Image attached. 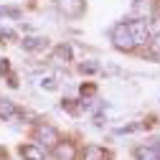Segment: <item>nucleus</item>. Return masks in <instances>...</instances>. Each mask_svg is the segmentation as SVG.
I'll use <instances>...</instances> for the list:
<instances>
[{
	"label": "nucleus",
	"mask_w": 160,
	"mask_h": 160,
	"mask_svg": "<svg viewBox=\"0 0 160 160\" xmlns=\"http://www.w3.org/2000/svg\"><path fill=\"white\" fill-rule=\"evenodd\" d=\"M0 74H10V64L5 61V58H3V61H0Z\"/></svg>",
	"instance_id": "17"
},
{
	"label": "nucleus",
	"mask_w": 160,
	"mask_h": 160,
	"mask_svg": "<svg viewBox=\"0 0 160 160\" xmlns=\"http://www.w3.org/2000/svg\"><path fill=\"white\" fill-rule=\"evenodd\" d=\"M142 130V125H125V127H117V135H125V132H137Z\"/></svg>",
	"instance_id": "13"
},
{
	"label": "nucleus",
	"mask_w": 160,
	"mask_h": 160,
	"mask_svg": "<svg viewBox=\"0 0 160 160\" xmlns=\"http://www.w3.org/2000/svg\"><path fill=\"white\" fill-rule=\"evenodd\" d=\"M36 137H38V142H43V145H48V148H56L58 142H61L56 127H51V125H46V122L36 127Z\"/></svg>",
	"instance_id": "3"
},
{
	"label": "nucleus",
	"mask_w": 160,
	"mask_h": 160,
	"mask_svg": "<svg viewBox=\"0 0 160 160\" xmlns=\"http://www.w3.org/2000/svg\"><path fill=\"white\" fill-rule=\"evenodd\" d=\"M58 5H61L64 15L69 18H79L84 13V0H58Z\"/></svg>",
	"instance_id": "5"
},
{
	"label": "nucleus",
	"mask_w": 160,
	"mask_h": 160,
	"mask_svg": "<svg viewBox=\"0 0 160 160\" xmlns=\"http://www.w3.org/2000/svg\"><path fill=\"white\" fill-rule=\"evenodd\" d=\"M152 51L160 56V33H158V38H155V41H152Z\"/></svg>",
	"instance_id": "19"
},
{
	"label": "nucleus",
	"mask_w": 160,
	"mask_h": 160,
	"mask_svg": "<svg viewBox=\"0 0 160 160\" xmlns=\"http://www.w3.org/2000/svg\"><path fill=\"white\" fill-rule=\"evenodd\" d=\"M0 117L3 119H23V112L18 109L10 99H0Z\"/></svg>",
	"instance_id": "6"
},
{
	"label": "nucleus",
	"mask_w": 160,
	"mask_h": 160,
	"mask_svg": "<svg viewBox=\"0 0 160 160\" xmlns=\"http://www.w3.org/2000/svg\"><path fill=\"white\" fill-rule=\"evenodd\" d=\"M79 71H82V74H94V71H99V64L87 61V64H82V66H79Z\"/></svg>",
	"instance_id": "12"
},
{
	"label": "nucleus",
	"mask_w": 160,
	"mask_h": 160,
	"mask_svg": "<svg viewBox=\"0 0 160 160\" xmlns=\"http://www.w3.org/2000/svg\"><path fill=\"white\" fill-rule=\"evenodd\" d=\"M84 160H107V152L99 145H87L84 148Z\"/></svg>",
	"instance_id": "9"
},
{
	"label": "nucleus",
	"mask_w": 160,
	"mask_h": 160,
	"mask_svg": "<svg viewBox=\"0 0 160 160\" xmlns=\"http://www.w3.org/2000/svg\"><path fill=\"white\" fill-rule=\"evenodd\" d=\"M41 87H46V89H56V84H53V79H43V82H41Z\"/></svg>",
	"instance_id": "18"
},
{
	"label": "nucleus",
	"mask_w": 160,
	"mask_h": 160,
	"mask_svg": "<svg viewBox=\"0 0 160 160\" xmlns=\"http://www.w3.org/2000/svg\"><path fill=\"white\" fill-rule=\"evenodd\" d=\"M94 92H97V87H94V84H87V87H82V97H84V94H87V97H92Z\"/></svg>",
	"instance_id": "16"
},
{
	"label": "nucleus",
	"mask_w": 160,
	"mask_h": 160,
	"mask_svg": "<svg viewBox=\"0 0 160 160\" xmlns=\"http://www.w3.org/2000/svg\"><path fill=\"white\" fill-rule=\"evenodd\" d=\"M0 15H13V18H18L21 10H18V8H0Z\"/></svg>",
	"instance_id": "15"
},
{
	"label": "nucleus",
	"mask_w": 160,
	"mask_h": 160,
	"mask_svg": "<svg viewBox=\"0 0 160 160\" xmlns=\"http://www.w3.org/2000/svg\"><path fill=\"white\" fill-rule=\"evenodd\" d=\"M127 28H130V36H132V41H135V48L137 46H145L148 41H150V23L145 21V18H140V21H130L127 23Z\"/></svg>",
	"instance_id": "1"
},
{
	"label": "nucleus",
	"mask_w": 160,
	"mask_h": 160,
	"mask_svg": "<svg viewBox=\"0 0 160 160\" xmlns=\"http://www.w3.org/2000/svg\"><path fill=\"white\" fill-rule=\"evenodd\" d=\"M135 158L137 160H160V152L155 148H137L135 150Z\"/></svg>",
	"instance_id": "11"
},
{
	"label": "nucleus",
	"mask_w": 160,
	"mask_h": 160,
	"mask_svg": "<svg viewBox=\"0 0 160 160\" xmlns=\"http://www.w3.org/2000/svg\"><path fill=\"white\" fill-rule=\"evenodd\" d=\"M61 107H64L66 112H71V114H76V112H79V107L74 104V99H64V102H61Z\"/></svg>",
	"instance_id": "14"
},
{
	"label": "nucleus",
	"mask_w": 160,
	"mask_h": 160,
	"mask_svg": "<svg viewBox=\"0 0 160 160\" xmlns=\"http://www.w3.org/2000/svg\"><path fill=\"white\" fill-rule=\"evenodd\" d=\"M21 46H23L26 51H43V48L48 46V41H46V38H41V36H28V38H23V41H21Z\"/></svg>",
	"instance_id": "7"
},
{
	"label": "nucleus",
	"mask_w": 160,
	"mask_h": 160,
	"mask_svg": "<svg viewBox=\"0 0 160 160\" xmlns=\"http://www.w3.org/2000/svg\"><path fill=\"white\" fill-rule=\"evenodd\" d=\"M56 155L61 158V160H74L76 150H74V145H71V142H64V145L58 142V145H56Z\"/></svg>",
	"instance_id": "10"
},
{
	"label": "nucleus",
	"mask_w": 160,
	"mask_h": 160,
	"mask_svg": "<svg viewBox=\"0 0 160 160\" xmlns=\"http://www.w3.org/2000/svg\"><path fill=\"white\" fill-rule=\"evenodd\" d=\"M152 148H155V150L160 152V140H155V145H152Z\"/></svg>",
	"instance_id": "20"
},
{
	"label": "nucleus",
	"mask_w": 160,
	"mask_h": 160,
	"mask_svg": "<svg viewBox=\"0 0 160 160\" xmlns=\"http://www.w3.org/2000/svg\"><path fill=\"white\" fill-rule=\"evenodd\" d=\"M112 43H114V48H119V51H132V48H135V41H132V36H130L127 23L114 26V31H112Z\"/></svg>",
	"instance_id": "2"
},
{
	"label": "nucleus",
	"mask_w": 160,
	"mask_h": 160,
	"mask_svg": "<svg viewBox=\"0 0 160 160\" xmlns=\"http://www.w3.org/2000/svg\"><path fill=\"white\" fill-rule=\"evenodd\" d=\"M21 158L23 160H46V150L36 142H28V145H21Z\"/></svg>",
	"instance_id": "4"
},
{
	"label": "nucleus",
	"mask_w": 160,
	"mask_h": 160,
	"mask_svg": "<svg viewBox=\"0 0 160 160\" xmlns=\"http://www.w3.org/2000/svg\"><path fill=\"white\" fill-rule=\"evenodd\" d=\"M3 36H5V33H3V31H0V38H3ZM0 43H3V41H0Z\"/></svg>",
	"instance_id": "21"
},
{
	"label": "nucleus",
	"mask_w": 160,
	"mask_h": 160,
	"mask_svg": "<svg viewBox=\"0 0 160 160\" xmlns=\"http://www.w3.org/2000/svg\"><path fill=\"white\" fill-rule=\"evenodd\" d=\"M53 61H56V64H69V61H71V46H66V43L56 46V51H53Z\"/></svg>",
	"instance_id": "8"
}]
</instances>
